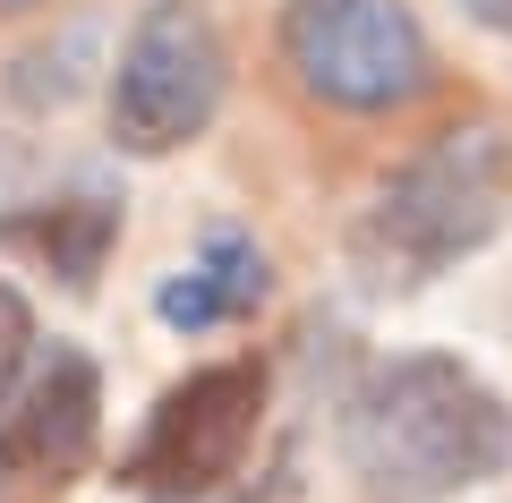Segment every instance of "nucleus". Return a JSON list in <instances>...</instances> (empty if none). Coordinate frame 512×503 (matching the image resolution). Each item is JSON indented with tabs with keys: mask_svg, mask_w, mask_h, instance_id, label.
Wrapping results in <instances>:
<instances>
[{
	"mask_svg": "<svg viewBox=\"0 0 512 503\" xmlns=\"http://www.w3.org/2000/svg\"><path fill=\"white\" fill-rule=\"evenodd\" d=\"M282 60L316 103L359 111V120L402 111L436 86V43L410 0H291Z\"/></svg>",
	"mask_w": 512,
	"mask_h": 503,
	"instance_id": "obj_3",
	"label": "nucleus"
},
{
	"mask_svg": "<svg viewBox=\"0 0 512 503\" xmlns=\"http://www.w3.org/2000/svg\"><path fill=\"white\" fill-rule=\"evenodd\" d=\"M265 290H274V265H265V248H256L248 231H214L197 248V265L171 273L163 290H154V316L171 324V333H214V324H239L265 307Z\"/></svg>",
	"mask_w": 512,
	"mask_h": 503,
	"instance_id": "obj_7",
	"label": "nucleus"
},
{
	"mask_svg": "<svg viewBox=\"0 0 512 503\" xmlns=\"http://www.w3.org/2000/svg\"><path fill=\"white\" fill-rule=\"evenodd\" d=\"M504 205H512V137L495 120H453L350 222V273L384 299L427 290L436 273H453L461 256H478L504 231Z\"/></svg>",
	"mask_w": 512,
	"mask_h": 503,
	"instance_id": "obj_2",
	"label": "nucleus"
},
{
	"mask_svg": "<svg viewBox=\"0 0 512 503\" xmlns=\"http://www.w3.org/2000/svg\"><path fill=\"white\" fill-rule=\"evenodd\" d=\"M256 418H265V367L256 359H214V367H188L163 401L146 410V435L128 444L120 486L154 503H188V495H214L222 478H239L256 444Z\"/></svg>",
	"mask_w": 512,
	"mask_h": 503,
	"instance_id": "obj_5",
	"label": "nucleus"
},
{
	"mask_svg": "<svg viewBox=\"0 0 512 503\" xmlns=\"http://www.w3.org/2000/svg\"><path fill=\"white\" fill-rule=\"evenodd\" d=\"M35 359V316H26V299L9 282H0V393L18 384V367Z\"/></svg>",
	"mask_w": 512,
	"mask_h": 503,
	"instance_id": "obj_9",
	"label": "nucleus"
},
{
	"mask_svg": "<svg viewBox=\"0 0 512 503\" xmlns=\"http://www.w3.org/2000/svg\"><path fill=\"white\" fill-rule=\"evenodd\" d=\"M111 239H120V205L111 197H52V205H26V214H0V248L35 256L69 290H94Z\"/></svg>",
	"mask_w": 512,
	"mask_h": 503,
	"instance_id": "obj_8",
	"label": "nucleus"
},
{
	"mask_svg": "<svg viewBox=\"0 0 512 503\" xmlns=\"http://www.w3.org/2000/svg\"><path fill=\"white\" fill-rule=\"evenodd\" d=\"M26 9H43V0H0V18H26Z\"/></svg>",
	"mask_w": 512,
	"mask_h": 503,
	"instance_id": "obj_11",
	"label": "nucleus"
},
{
	"mask_svg": "<svg viewBox=\"0 0 512 503\" xmlns=\"http://www.w3.org/2000/svg\"><path fill=\"white\" fill-rule=\"evenodd\" d=\"M103 444V376L86 350L52 342L18 367V384L0 393V461L26 478H77Z\"/></svg>",
	"mask_w": 512,
	"mask_h": 503,
	"instance_id": "obj_6",
	"label": "nucleus"
},
{
	"mask_svg": "<svg viewBox=\"0 0 512 503\" xmlns=\"http://www.w3.org/2000/svg\"><path fill=\"white\" fill-rule=\"evenodd\" d=\"M461 9H470L487 35H512V0H461Z\"/></svg>",
	"mask_w": 512,
	"mask_h": 503,
	"instance_id": "obj_10",
	"label": "nucleus"
},
{
	"mask_svg": "<svg viewBox=\"0 0 512 503\" xmlns=\"http://www.w3.org/2000/svg\"><path fill=\"white\" fill-rule=\"evenodd\" d=\"M342 469L367 503H453L512 469V401L461 359H384L342 401Z\"/></svg>",
	"mask_w": 512,
	"mask_h": 503,
	"instance_id": "obj_1",
	"label": "nucleus"
},
{
	"mask_svg": "<svg viewBox=\"0 0 512 503\" xmlns=\"http://www.w3.org/2000/svg\"><path fill=\"white\" fill-rule=\"evenodd\" d=\"M231 86V43H222L205 0H146L111 69V137L128 154H180L205 137Z\"/></svg>",
	"mask_w": 512,
	"mask_h": 503,
	"instance_id": "obj_4",
	"label": "nucleus"
}]
</instances>
